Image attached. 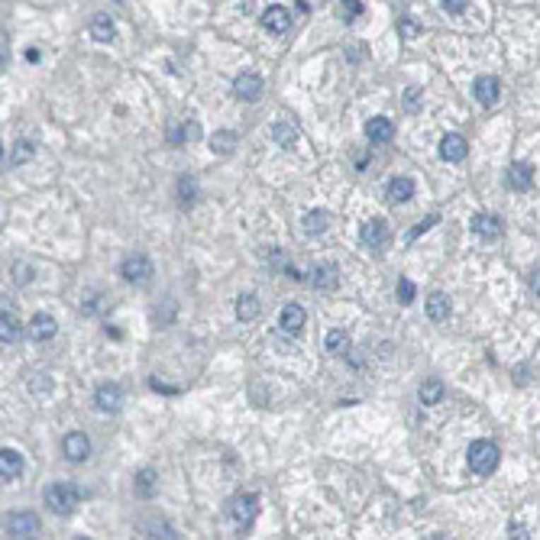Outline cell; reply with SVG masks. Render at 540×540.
Here are the masks:
<instances>
[{
  "label": "cell",
  "mask_w": 540,
  "mask_h": 540,
  "mask_svg": "<svg viewBox=\"0 0 540 540\" xmlns=\"http://www.w3.org/2000/svg\"><path fill=\"white\" fill-rule=\"evenodd\" d=\"M262 30L272 33V36H285L291 30V10H285L282 4L266 7V13H262Z\"/></svg>",
  "instance_id": "cell-6"
},
{
  "label": "cell",
  "mask_w": 540,
  "mask_h": 540,
  "mask_svg": "<svg viewBox=\"0 0 540 540\" xmlns=\"http://www.w3.org/2000/svg\"><path fill=\"white\" fill-rule=\"evenodd\" d=\"M120 275H123V282H129V285H146L153 278V262L146 256H127L120 266Z\"/></svg>",
  "instance_id": "cell-4"
},
{
  "label": "cell",
  "mask_w": 540,
  "mask_h": 540,
  "mask_svg": "<svg viewBox=\"0 0 540 540\" xmlns=\"http://www.w3.org/2000/svg\"><path fill=\"white\" fill-rule=\"evenodd\" d=\"M508 184L515 191H527L534 184V168L527 165V162H515V165L508 168Z\"/></svg>",
  "instance_id": "cell-20"
},
{
  "label": "cell",
  "mask_w": 540,
  "mask_h": 540,
  "mask_svg": "<svg viewBox=\"0 0 540 540\" xmlns=\"http://www.w3.org/2000/svg\"><path fill=\"white\" fill-rule=\"evenodd\" d=\"M324 346H327V353H334V356H343V353H350V334L346 330H330L327 340H324Z\"/></svg>",
  "instance_id": "cell-27"
},
{
  "label": "cell",
  "mask_w": 540,
  "mask_h": 540,
  "mask_svg": "<svg viewBox=\"0 0 540 540\" xmlns=\"http://www.w3.org/2000/svg\"><path fill=\"white\" fill-rule=\"evenodd\" d=\"M272 139H275V146H282V149H295V143H298V129L291 127L288 120H278L272 127Z\"/></svg>",
  "instance_id": "cell-23"
},
{
  "label": "cell",
  "mask_w": 540,
  "mask_h": 540,
  "mask_svg": "<svg viewBox=\"0 0 540 540\" xmlns=\"http://www.w3.org/2000/svg\"><path fill=\"white\" fill-rule=\"evenodd\" d=\"M427 317L430 320H447L450 317V298L443 291H434L427 298Z\"/></svg>",
  "instance_id": "cell-25"
},
{
  "label": "cell",
  "mask_w": 540,
  "mask_h": 540,
  "mask_svg": "<svg viewBox=\"0 0 540 540\" xmlns=\"http://www.w3.org/2000/svg\"><path fill=\"white\" fill-rule=\"evenodd\" d=\"M259 314V298L256 295H240L236 298V317L240 320H252Z\"/></svg>",
  "instance_id": "cell-30"
},
{
  "label": "cell",
  "mask_w": 540,
  "mask_h": 540,
  "mask_svg": "<svg viewBox=\"0 0 540 540\" xmlns=\"http://www.w3.org/2000/svg\"><path fill=\"white\" fill-rule=\"evenodd\" d=\"M61 453H65V459H71V463H84V459L91 457V440H88L81 430H71V434H65V440H61Z\"/></svg>",
  "instance_id": "cell-7"
},
{
  "label": "cell",
  "mask_w": 540,
  "mask_h": 540,
  "mask_svg": "<svg viewBox=\"0 0 540 540\" xmlns=\"http://www.w3.org/2000/svg\"><path fill=\"white\" fill-rule=\"evenodd\" d=\"M30 282V269L26 266H16V285H26Z\"/></svg>",
  "instance_id": "cell-40"
},
{
  "label": "cell",
  "mask_w": 540,
  "mask_h": 540,
  "mask_svg": "<svg viewBox=\"0 0 540 540\" xmlns=\"http://www.w3.org/2000/svg\"><path fill=\"white\" fill-rule=\"evenodd\" d=\"M194 194H198V182L194 178H178V198H182V204H191L194 201Z\"/></svg>",
  "instance_id": "cell-33"
},
{
  "label": "cell",
  "mask_w": 540,
  "mask_h": 540,
  "mask_svg": "<svg viewBox=\"0 0 540 540\" xmlns=\"http://www.w3.org/2000/svg\"><path fill=\"white\" fill-rule=\"evenodd\" d=\"M201 136V127L194 120H184L182 129H172V143H191V139Z\"/></svg>",
  "instance_id": "cell-31"
},
{
  "label": "cell",
  "mask_w": 540,
  "mask_h": 540,
  "mask_svg": "<svg viewBox=\"0 0 540 540\" xmlns=\"http://www.w3.org/2000/svg\"><path fill=\"white\" fill-rule=\"evenodd\" d=\"M343 4V10H346V20H356L359 13H363V4L359 0H340Z\"/></svg>",
  "instance_id": "cell-38"
},
{
  "label": "cell",
  "mask_w": 540,
  "mask_h": 540,
  "mask_svg": "<svg viewBox=\"0 0 540 540\" xmlns=\"http://www.w3.org/2000/svg\"><path fill=\"white\" fill-rule=\"evenodd\" d=\"M94 401H98V408L104 414H114V411H120V404H123V392H120V385H100L98 388V395H94Z\"/></svg>",
  "instance_id": "cell-15"
},
{
  "label": "cell",
  "mask_w": 540,
  "mask_h": 540,
  "mask_svg": "<svg viewBox=\"0 0 540 540\" xmlns=\"http://www.w3.org/2000/svg\"><path fill=\"white\" fill-rule=\"evenodd\" d=\"M440 4L447 7V13H463L469 7V0H440Z\"/></svg>",
  "instance_id": "cell-39"
},
{
  "label": "cell",
  "mask_w": 540,
  "mask_h": 540,
  "mask_svg": "<svg viewBox=\"0 0 540 540\" xmlns=\"http://www.w3.org/2000/svg\"><path fill=\"white\" fill-rule=\"evenodd\" d=\"M305 307L301 305H285L282 314H278V327H282V334H301L305 330Z\"/></svg>",
  "instance_id": "cell-11"
},
{
  "label": "cell",
  "mask_w": 540,
  "mask_h": 540,
  "mask_svg": "<svg viewBox=\"0 0 540 540\" xmlns=\"http://www.w3.org/2000/svg\"><path fill=\"white\" fill-rule=\"evenodd\" d=\"M136 492L143 495V498H153L155 495V472L153 469H143L136 476Z\"/></svg>",
  "instance_id": "cell-32"
},
{
  "label": "cell",
  "mask_w": 540,
  "mask_h": 540,
  "mask_svg": "<svg viewBox=\"0 0 540 540\" xmlns=\"http://www.w3.org/2000/svg\"><path fill=\"white\" fill-rule=\"evenodd\" d=\"M42 502L49 511L55 515H71V511L81 505V488L71 486V482H52V486L42 492Z\"/></svg>",
  "instance_id": "cell-1"
},
{
  "label": "cell",
  "mask_w": 540,
  "mask_h": 540,
  "mask_svg": "<svg viewBox=\"0 0 540 540\" xmlns=\"http://www.w3.org/2000/svg\"><path fill=\"white\" fill-rule=\"evenodd\" d=\"M233 146H236V133H230V129H221V133H213L211 136V149L217 155H230L233 153Z\"/></svg>",
  "instance_id": "cell-28"
},
{
  "label": "cell",
  "mask_w": 540,
  "mask_h": 540,
  "mask_svg": "<svg viewBox=\"0 0 540 540\" xmlns=\"http://www.w3.org/2000/svg\"><path fill=\"white\" fill-rule=\"evenodd\" d=\"M336 282H340V269H336L334 262H324V266H317L311 272V285L317 291H334Z\"/></svg>",
  "instance_id": "cell-16"
},
{
  "label": "cell",
  "mask_w": 540,
  "mask_h": 540,
  "mask_svg": "<svg viewBox=\"0 0 540 540\" xmlns=\"http://www.w3.org/2000/svg\"><path fill=\"white\" fill-rule=\"evenodd\" d=\"M401 104H404V110H408V114H418V110H421V91H418V88H408V91H404V98H401Z\"/></svg>",
  "instance_id": "cell-36"
},
{
  "label": "cell",
  "mask_w": 540,
  "mask_h": 540,
  "mask_svg": "<svg viewBox=\"0 0 540 540\" xmlns=\"http://www.w3.org/2000/svg\"><path fill=\"white\" fill-rule=\"evenodd\" d=\"M414 295H418V288H414L411 278H398V301H401V305H411Z\"/></svg>",
  "instance_id": "cell-34"
},
{
  "label": "cell",
  "mask_w": 540,
  "mask_h": 540,
  "mask_svg": "<svg viewBox=\"0 0 540 540\" xmlns=\"http://www.w3.org/2000/svg\"><path fill=\"white\" fill-rule=\"evenodd\" d=\"M472 98L479 100L482 107H495L498 104V98H502V84H498V78H492V75L476 78V84H472Z\"/></svg>",
  "instance_id": "cell-8"
},
{
  "label": "cell",
  "mask_w": 540,
  "mask_h": 540,
  "mask_svg": "<svg viewBox=\"0 0 540 540\" xmlns=\"http://www.w3.org/2000/svg\"><path fill=\"white\" fill-rule=\"evenodd\" d=\"M301 223H305V227H301V230H305V236H311V240H314V236L327 233L330 213L327 211H311V213H305V221H301Z\"/></svg>",
  "instance_id": "cell-22"
},
{
  "label": "cell",
  "mask_w": 540,
  "mask_h": 540,
  "mask_svg": "<svg viewBox=\"0 0 540 540\" xmlns=\"http://www.w3.org/2000/svg\"><path fill=\"white\" fill-rule=\"evenodd\" d=\"M466 459H469V469L476 472V476H492V472L498 469L502 453H498V447H495L492 440H476L469 447V453H466Z\"/></svg>",
  "instance_id": "cell-2"
},
{
  "label": "cell",
  "mask_w": 540,
  "mask_h": 540,
  "mask_svg": "<svg viewBox=\"0 0 540 540\" xmlns=\"http://www.w3.org/2000/svg\"><path fill=\"white\" fill-rule=\"evenodd\" d=\"M508 537H527V527L511 524V527H508Z\"/></svg>",
  "instance_id": "cell-41"
},
{
  "label": "cell",
  "mask_w": 540,
  "mask_h": 540,
  "mask_svg": "<svg viewBox=\"0 0 540 540\" xmlns=\"http://www.w3.org/2000/svg\"><path fill=\"white\" fill-rule=\"evenodd\" d=\"M55 330H59V324H55V317H49V314H36V317L30 320L33 340H52Z\"/></svg>",
  "instance_id": "cell-21"
},
{
  "label": "cell",
  "mask_w": 540,
  "mask_h": 540,
  "mask_svg": "<svg viewBox=\"0 0 540 540\" xmlns=\"http://www.w3.org/2000/svg\"><path fill=\"white\" fill-rule=\"evenodd\" d=\"M365 136H369V143L375 146H385L395 139V127H392V120L388 117H372V120L365 123Z\"/></svg>",
  "instance_id": "cell-12"
},
{
  "label": "cell",
  "mask_w": 540,
  "mask_h": 540,
  "mask_svg": "<svg viewBox=\"0 0 540 540\" xmlns=\"http://www.w3.org/2000/svg\"><path fill=\"white\" fill-rule=\"evenodd\" d=\"M33 155H36V146L26 143V139H20V143H13V153H10L7 165H10V168H16V165H23V162H30Z\"/></svg>",
  "instance_id": "cell-29"
},
{
  "label": "cell",
  "mask_w": 540,
  "mask_h": 540,
  "mask_svg": "<svg viewBox=\"0 0 540 540\" xmlns=\"http://www.w3.org/2000/svg\"><path fill=\"white\" fill-rule=\"evenodd\" d=\"M398 33H401V39H414V36H421V23H414L411 16H401L398 20Z\"/></svg>",
  "instance_id": "cell-35"
},
{
  "label": "cell",
  "mask_w": 540,
  "mask_h": 540,
  "mask_svg": "<svg viewBox=\"0 0 540 540\" xmlns=\"http://www.w3.org/2000/svg\"><path fill=\"white\" fill-rule=\"evenodd\" d=\"M531 291H534V295H540V269L531 275Z\"/></svg>",
  "instance_id": "cell-42"
},
{
  "label": "cell",
  "mask_w": 540,
  "mask_h": 540,
  "mask_svg": "<svg viewBox=\"0 0 540 540\" xmlns=\"http://www.w3.org/2000/svg\"><path fill=\"white\" fill-rule=\"evenodd\" d=\"M385 194H388V201H392V204H404V201L414 198V182H411V178H404V175H398V178H392V182H388Z\"/></svg>",
  "instance_id": "cell-17"
},
{
  "label": "cell",
  "mask_w": 540,
  "mask_h": 540,
  "mask_svg": "<svg viewBox=\"0 0 540 540\" xmlns=\"http://www.w3.org/2000/svg\"><path fill=\"white\" fill-rule=\"evenodd\" d=\"M472 233L482 236V240H495V236H502V217H495V213H476L469 221Z\"/></svg>",
  "instance_id": "cell-9"
},
{
  "label": "cell",
  "mask_w": 540,
  "mask_h": 540,
  "mask_svg": "<svg viewBox=\"0 0 540 540\" xmlns=\"http://www.w3.org/2000/svg\"><path fill=\"white\" fill-rule=\"evenodd\" d=\"M20 472H23V457L16 450H4L0 453V476H4V482L20 479Z\"/></svg>",
  "instance_id": "cell-18"
},
{
  "label": "cell",
  "mask_w": 540,
  "mask_h": 540,
  "mask_svg": "<svg viewBox=\"0 0 540 540\" xmlns=\"http://www.w3.org/2000/svg\"><path fill=\"white\" fill-rule=\"evenodd\" d=\"M91 36H94V42H114L117 39V26H114V20L107 13H94V20H91Z\"/></svg>",
  "instance_id": "cell-19"
},
{
  "label": "cell",
  "mask_w": 540,
  "mask_h": 540,
  "mask_svg": "<svg viewBox=\"0 0 540 540\" xmlns=\"http://www.w3.org/2000/svg\"><path fill=\"white\" fill-rule=\"evenodd\" d=\"M466 153H469V146H466V139L459 136V133H447V136L440 139V159L443 162H463Z\"/></svg>",
  "instance_id": "cell-14"
},
{
  "label": "cell",
  "mask_w": 540,
  "mask_h": 540,
  "mask_svg": "<svg viewBox=\"0 0 540 540\" xmlns=\"http://www.w3.org/2000/svg\"><path fill=\"white\" fill-rule=\"evenodd\" d=\"M434 223H437V213H430V217H427V221H421V223H418V227H414V230H411V233L404 236V240H408V243H414V240H418V236H421V233H427V230L434 227Z\"/></svg>",
  "instance_id": "cell-37"
},
{
  "label": "cell",
  "mask_w": 540,
  "mask_h": 540,
  "mask_svg": "<svg viewBox=\"0 0 540 540\" xmlns=\"http://www.w3.org/2000/svg\"><path fill=\"white\" fill-rule=\"evenodd\" d=\"M359 240H363V246H369V250H379V246H385V240H388V227H385V221H365L363 223V230H359Z\"/></svg>",
  "instance_id": "cell-13"
},
{
  "label": "cell",
  "mask_w": 540,
  "mask_h": 540,
  "mask_svg": "<svg viewBox=\"0 0 540 540\" xmlns=\"http://www.w3.org/2000/svg\"><path fill=\"white\" fill-rule=\"evenodd\" d=\"M26 61H39V52H36V49H26Z\"/></svg>",
  "instance_id": "cell-43"
},
{
  "label": "cell",
  "mask_w": 540,
  "mask_h": 540,
  "mask_svg": "<svg viewBox=\"0 0 540 540\" xmlns=\"http://www.w3.org/2000/svg\"><path fill=\"white\" fill-rule=\"evenodd\" d=\"M20 334H23V330H20V320L13 317V311H7V307H4V314H0V340H4V343H16V340H20Z\"/></svg>",
  "instance_id": "cell-24"
},
{
  "label": "cell",
  "mask_w": 540,
  "mask_h": 540,
  "mask_svg": "<svg viewBox=\"0 0 540 540\" xmlns=\"http://www.w3.org/2000/svg\"><path fill=\"white\" fill-rule=\"evenodd\" d=\"M4 531H7V537H33L39 531V517L33 511H13L4 521Z\"/></svg>",
  "instance_id": "cell-5"
},
{
  "label": "cell",
  "mask_w": 540,
  "mask_h": 540,
  "mask_svg": "<svg viewBox=\"0 0 540 540\" xmlns=\"http://www.w3.org/2000/svg\"><path fill=\"white\" fill-rule=\"evenodd\" d=\"M233 94L240 100H259V94H262V78H259L256 71H243V75L233 81Z\"/></svg>",
  "instance_id": "cell-10"
},
{
  "label": "cell",
  "mask_w": 540,
  "mask_h": 540,
  "mask_svg": "<svg viewBox=\"0 0 540 540\" xmlns=\"http://www.w3.org/2000/svg\"><path fill=\"white\" fill-rule=\"evenodd\" d=\"M230 517H233L243 531H250L252 521L259 517V498L256 495H236L233 502H230Z\"/></svg>",
  "instance_id": "cell-3"
},
{
  "label": "cell",
  "mask_w": 540,
  "mask_h": 540,
  "mask_svg": "<svg viewBox=\"0 0 540 540\" xmlns=\"http://www.w3.org/2000/svg\"><path fill=\"white\" fill-rule=\"evenodd\" d=\"M418 398H421V404H440L443 401V382L440 379H427L424 385H421V392H418Z\"/></svg>",
  "instance_id": "cell-26"
}]
</instances>
